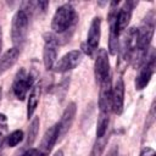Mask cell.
<instances>
[{"mask_svg": "<svg viewBox=\"0 0 156 156\" xmlns=\"http://www.w3.org/2000/svg\"><path fill=\"white\" fill-rule=\"evenodd\" d=\"M123 102H124V84L122 78H118L112 88L111 94V110L119 115L123 111Z\"/></svg>", "mask_w": 156, "mask_h": 156, "instance_id": "cell-10", "label": "cell"}, {"mask_svg": "<svg viewBox=\"0 0 156 156\" xmlns=\"http://www.w3.org/2000/svg\"><path fill=\"white\" fill-rule=\"evenodd\" d=\"M155 30V12L150 11L143 20L139 28H136V41L134 51L146 55V50L150 45Z\"/></svg>", "mask_w": 156, "mask_h": 156, "instance_id": "cell-1", "label": "cell"}, {"mask_svg": "<svg viewBox=\"0 0 156 156\" xmlns=\"http://www.w3.org/2000/svg\"><path fill=\"white\" fill-rule=\"evenodd\" d=\"M0 46H1V32H0Z\"/></svg>", "mask_w": 156, "mask_h": 156, "instance_id": "cell-26", "label": "cell"}, {"mask_svg": "<svg viewBox=\"0 0 156 156\" xmlns=\"http://www.w3.org/2000/svg\"><path fill=\"white\" fill-rule=\"evenodd\" d=\"M76 111H77V107H76V104L74 102L68 104V106L63 111L62 117H61V121L58 122V139L62 138L68 132V129L71 128V126H72V123L74 121Z\"/></svg>", "mask_w": 156, "mask_h": 156, "instance_id": "cell-13", "label": "cell"}, {"mask_svg": "<svg viewBox=\"0 0 156 156\" xmlns=\"http://www.w3.org/2000/svg\"><path fill=\"white\" fill-rule=\"evenodd\" d=\"M108 127V113L100 112L96 124V138H101L106 134Z\"/></svg>", "mask_w": 156, "mask_h": 156, "instance_id": "cell-17", "label": "cell"}, {"mask_svg": "<svg viewBox=\"0 0 156 156\" xmlns=\"http://www.w3.org/2000/svg\"><path fill=\"white\" fill-rule=\"evenodd\" d=\"M5 130H6V117L0 113V144H1L2 135H4Z\"/></svg>", "mask_w": 156, "mask_h": 156, "instance_id": "cell-21", "label": "cell"}, {"mask_svg": "<svg viewBox=\"0 0 156 156\" xmlns=\"http://www.w3.org/2000/svg\"><path fill=\"white\" fill-rule=\"evenodd\" d=\"M146 57L147 58H145L143 61L139 74L135 78V89H138V90L144 89L149 84L151 76L154 73V68H155V52H154V50H151L150 56H146Z\"/></svg>", "mask_w": 156, "mask_h": 156, "instance_id": "cell-4", "label": "cell"}, {"mask_svg": "<svg viewBox=\"0 0 156 156\" xmlns=\"http://www.w3.org/2000/svg\"><path fill=\"white\" fill-rule=\"evenodd\" d=\"M57 44H58V40L54 34H51V33L45 34V45H44V50H43V61H44V66L48 71L54 67L55 62H56Z\"/></svg>", "mask_w": 156, "mask_h": 156, "instance_id": "cell-5", "label": "cell"}, {"mask_svg": "<svg viewBox=\"0 0 156 156\" xmlns=\"http://www.w3.org/2000/svg\"><path fill=\"white\" fill-rule=\"evenodd\" d=\"M140 156H155V150L151 147H145L140 152Z\"/></svg>", "mask_w": 156, "mask_h": 156, "instance_id": "cell-23", "label": "cell"}, {"mask_svg": "<svg viewBox=\"0 0 156 156\" xmlns=\"http://www.w3.org/2000/svg\"><path fill=\"white\" fill-rule=\"evenodd\" d=\"M107 141H108V135H106V134L101 138H96V141L94 143L90 156H101L104 150H105V146H106Z\"/></svg>", "mask_w": 156, "mask_h": 156, "instance_id": "cell-19", "label": "cell"}, {"mask_svg": "<svg viewBox=\"0 0 156 156\" xmlns=\"http://www.w3.org/2000/svg\"><path fill=\"white\" fill-rule=\"evenodd\" d=\"M39 96H40V87L39 85H34L29 93V98H28V104H27V117L28 119L34 115L38 102H39Z\"/></svg>", "mask_w": 156, "mask_h": 156, "instance_id": "cell-16", "label": "cell"}, {"mask_svg": "<svg viewBox=\"0 0 156 156\" xmlns=\"http://www.w3.org/2000/svg\"><path fill=\"white\" fill-rule=\"evenodd\" d=\"M18 55H20V50L15 46L12 49H9L0 57V74L4 73L5 71H7L10 67H12L15 65V62L18 58Z\"/></svg>", "mask_w": 156, "mask_h": 156, "instance_id": "cell-15", "label": "cell"}, {"mask_svg": "<svg viewBox=\"0 0 156 156\" xmlns=\"http://www.w3.org/2000/svg\"><path fill=\"white\" fill-rule=\"evenodd\" d=\"M38 130H39V118L34 117L29 124L28 128V133H27V146H32L33 143L37 139L38 135Z\"/></svg>", "mask_w": 156, "mask_h": 156, "instance_id": "cell-18", "label": "cell"}, {"mask_svg": "<svg viewBox=\"0 0 156 156\" xmlns=\"http://www.w3.org/2000/svg\"><path fill=\"white\" fill-rule=\"evenodd\" d=\"M22 140H23V132L22 130H13L7 136V145L10 147H13L17 144H20Z\"/></svg>", "mask_w": 156, "mask_h": 156, "instance_id": "cell-20", "label": "cell"}, {"mask_svg": "<svg viewBox=\"0 0 156 156\" xmlns=\"http://www.w3.org/2000/svg\"><path fill=\"white\" fill-rule=\"evenodd\" d=\"M57 139H58V123L54 124L45 132L41 139V143H40V147H39V151L41 152V155L46 156L52 150V146L55 145Z\"/></svg>", "mask_w": 156, "mask_h": 156, "instance_id": "cell-12", "label": "cell"}, {"mask_svg": "<svg viewBox=\"0 0 156 156\" xmlns=\"http://www.w3.org/2000/svg\"><path fill=\"white\" fill-rule=\"evenodd\" d=\"M133 5L132 2L127 1L124 4V6L117 12V16H116V27H117V30L118 33L124 30L128 24H129V21H130V16H132V9H133Z\"/></svg>", "mask_w": 156, "mask_h": 156, "instance_id": "cell-14", "label": "cell"}, {"mask_svg": "<svg viewBox=\"0 0 156 156\" xmlns=\"http://www.w3.org/2000/svg\"><path fill=\"white\" fill-rule=\"evenodd\" d=\"M80 60H82V52L79 50H72L66 55H63L57 62H55L52 68L55 72H66L77 67Z\"/></svg>", "mask_w": 156, "mask_h": 156, "instance_id": "cell-8", "label": "cell"}, {"mask_svg": "<svg viewBox=\"0 0 156 156\" xmlns=\"http://www.w3.org/2000/svg\"><path fill=\"white\" fill-rule=\"evenodd\" d=\"M32 85H33V77L30 74H27L24 69H21L17 73L13 82V93L16 98L20 100H24Z\"/></svg>", "mask_w": 156, "mask_h": 156, "instance_id": "cell-6", "label": "cell"}, {"mask_svg": "<svg viewBox=\"0 0 156 156\" xmlns=\"http://www.w3.org/2000/svg\"><path fill=\"white\" fill-rule=\"evenodd\" d=\"M100 34H101V20L99 17H95L91 21L89 32H88V37H87V44L83 45L85 46L84 51L88 55H91V52L94 50H96L99 41H100Z\"/></svg>", "mask_w": 156, "mask_h": 156, "instance_id": "cell-9", "label": "cell"}, {"mask_svg": "<svg viewBox=\"0 0 156 156\" xmlns=\"http://www.w3.org/2000/svg\"><path fill=\"white\" fill-rule=\"evenodd\" d=\"M94 73H95V79L99 84L102 83L110 76V62H108L107 51L105 49H100L96 55Z\"/></svg>", "mask_w": 156, "mask_h": 156, "instance_id": "cell-7", "label": "cell"}, {"mask_svg": "<svg viewBox=\"0 0 156 156\" xmlns=\"http://www.w3.org/2000/svg\"><path fill=\"white\" fill-rule=\"evenodd\" d=\"M76 18H77V15L73 6L69 4H65L56 10L52 17L51 27L55 33H63L73 26V23L76 22Z\"/></svg>", "mask_w": 156, "mask_h": 156, "instance_id": "cell-2", "label": "cell"}, {"mask_svg": "<svg viewBox=\"0 0 156 156\" xmlns=\"http://www.w3.org/2000/svg\"><path fill=\"white\" fill-rule=\"evenodd\" d=\"M106 156H118V147L115 145V146H112L111 149H110V151L107 152V155Z\"/></svg>", "mask_w": 156, "mask_h": 156, "instance_id": "cell-24", "label": "cell"}, {"mask_svg": "<svg viewBox=\"0 0 156 156\" xmlns=\"http://www.w3.org/2000/svg\"><path fill=\"white\" fill-rule=\"evenodd\" d=\"M28 15L23 10H18L15 13L11 24V38L15 45H20L23 43L28 30Z\"/></svg>", "mask_w": 156, "mask_h": 156, "instance_id": "cell-3", "label": "cell"}, {"mask_svg": "<svg viewBox=\"0 0 156 156\" xmlns=\"http://www.w3.org/2000/svg\"><path fill=\"white\" fill-rule=\"evenodd\" d=\"M100 98H99V107L100 112L108 113L111 110V94H112V85H111V79L110 76L100 83Z\"/></svg>", "mask_w": 156, "mask_h": 156, "instance_id": "cell-11", "label": "cell"}, {"mask_svg": "<svg viewBox=\"0 0 156 156\" xmlns=\"http://www.w3.org/2000/svg\"><path fill=\"white\" fill-rule=\"evenodd\" d=\"M54 156H63V151L62 150H58V151H56L54 154Z\"/></svg>", "mask_w": 156, "mask_h": 156, "instance_id": "cell-25", "label": "cell"}, {"mask_svg": "<svg viewBox=\"0 0 156 156\" xmlns=\"http://www.w3.org/2000/svg\"><path fill=\"white\" fill-rule=\"evenodd\" d=\"M22 156H44V155H41V152L39 151V149H28Z\"/></svg>", "mask_w": 156, "mask_h": 156, "instance_id": "cell-22", "label": "cell"}]
</instances>
